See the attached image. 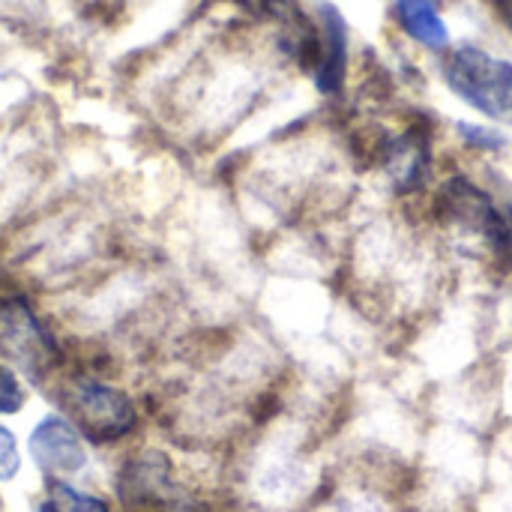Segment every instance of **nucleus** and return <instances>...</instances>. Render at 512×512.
I'll list each match as a JSON object with an SVG mask.
<instances>
[{
	"label": "nucleus",
	"instance_id": "2",
	"mask_svg": "<svg viewBox=\"0 0 512 512\" xmlns=\"http://www.w3.org/2000/svg\"><path fill=\"white\" fill-rule=\"evenodd\" d=\"M444 78L450 90L471 108L489 117L512 114V63L507 60L465 45L444 60Z\"/></svg>",
	"mask_w": 512,
	"mask_h": 512
},
{
	"label": "nucleus",
	"instance_id": "13",
	"mask_svg": "<svg viewBox=\"0 0 512 512\" xmlns=\"http://www.w3.org/2000/svg\"><path fill=\"white\" fill-rule=\"evenodd\" d=\"M495 6H498V12H501L504 24L512 30V0H495Z\"/></svg>",
	"mask_w": 512,
	"mask_h": 512
},
{
	"label": "nucleus",
	"instance_id": "9",
	"mask_svg": "<svg viewBox=\"0 0 512 512\" xmlns=\"http://www.w3.org/2000/svg\"><path fill=\"white\" fill-rule=\"evenodd\" d=\"M33 512H111V507L102 498L78 492L60 477H48L39 501L33 504Z\"/></svg>",
	"mask_w": 512,
	"mask_h": 512
},
{
	"label": "nucleus",
	"instance_id": "6",
	"mask_svg": "<svg viewBox=\"0 0 512 512\" xmlns=\"http://www.w3.org/2000/svg\"><path fill=\"white\" fill-rule=\"evenodd\" d=\"M318 30H321V57L315 69V84L321 93H336L345 81V66H348V24L333 3L318 6Z\"/></svg>",
	"mask_w": 512,
	"mask_h": 512
},
{
	"label": "nucleus",
	"instance_id": "1",
	"mask_svg": "<svg viewBox=\"0 0 512 512\" xmlns=\"http://www.w3.org/2000/svg\"><path fill=\"white\" fill-rule=\"evenodd\" d=\"M60 402L75 429L93 444H117L138 429V408L129 393L93 375L66 378Z\"/></svg>",
	"mask_w": 512,
	"mask_h": 512
},
{
	"label": "nucleus",
	"instance_id": "11",
	"mask_svg": "<svg viewBox=\"0 0 512 512\" xmlns=\"http://www.w3.org/2000/svg\"><path fill=\"white\" fill-rule=\"evenodd\" d=\"M18 471H21V456H18L15 435L6 426H0V483L15 480Z\"/></svg>",
	"mask_w": 512,
	"mask_h": 512
},
{
	"label": "nucleus",
	"instance_id": "4",
	"mask_svg": "<svg viewBox=\"0 0 512 512\" xmlns=\"http://www.w3.org/2000/svg\"><path fill=\"white\" fill-rule=\"evenodd\" d=\"M438 213H441V219L456 222V225L486 237L489 246L495 249V255H501V258L512 255L510 222H504L498 216V210L492 207V201L465 177H453L444 183V189L438 195Z\"/></svg>",
	"mask_w": 512,
	"mask_h": 512
},
{
	"label": "nucleus",
	"instance_id": "12",
	"mask_svg": "<svg viewBox=\"0 0 512 512\" xmlns=\"http://www.w3.org/2000/svg\"><path fill=\"white\" fill-rule=\"evenodd\" d=\"M459 135L474 144V147H483V150H501L504 147V135L489 129V126H474V123H459Z\"/></svg>",
	"mask_w": 512,
	"mask_h": 512
},
{
	"label": "nucleus",
	"instance_id": "5",
	"mask_svg": "<svg viewBox=\"0 0 512 512\" xmlns=\"http://www.w3.org/2000/svg\"><path fill=\"white\" fill-rule=\"evenodd\" d=\"M27 450L36 462V468L45 477H72L87 468V450L81 441V432L72 420L60 414H48L36 423L30 432Z\"/></svg>",
	"mask_w": 512,
	"mask_h": 512
},
{
	"label": "nucleus",
	"instance_id": "3",
	"mask_svg": "<svg viewBox=\"0 0 512 512\" xmlns=\"http://www.w3.org/2000/svg\"><path fill=\"white\" fill-rule=\"evenodd\" d=\"M0 348L36 384H42L60 363L54 339L21 297L0 300Z\"/></svg>",
	"mask_w": 512,
	"mask_h": 512
},
{
	"label": "nucleus",
	"instance_id": "7",
	"mask_svg": "<svg viewBox=\"0 0 512 512\" xmlns=\"http://www.w3.org/2000/svg\"><path fill=\"white\" fill-rule=\"evenodd\" d=\"M429 162H432V153H429V138L423 129H411L402 138L384 144V168L396 192H414L417 186H423L429 174Z\"/></svg>",
	"mask_w": 512,
	"mask_h": 512
},
{
	"label": "nucleus",
	"instance_id": "10",
	"mask_svg": "<svg viewBox=\"0 0 512 512\" xmlns=\"http://www.w3.org/2000/svg\"><path fill=\"white\" fill-rule=\"evenodd\" d=\"M27 402V393H24V384L21 378L0 363V417H12L24 408Z\"/></svg>",
	"mask_w": 512,
	"mask_h": 512
},
{
	"label": "nucleus",
	"instance_id": "8",
	"mask_svg": "<svg viewBox=\"0 0 512 512\" xmlns=\"http://www.w3.org/2000/svg\"><path fill=\"white\" fill-rule=\"evenodd\" d=\"M396 15H399V24L408 30V36H414L417 42L438 48V51L447 48L450 33L438 12V0H396Z\"/></svg>",
	"mask_w": 512,
	"mask_h": 512
}]
</instances>
